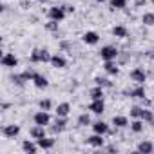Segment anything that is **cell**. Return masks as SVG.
Returning a JSON list of instances; mask_svg holds the SVG:
<instances>
[{"label": "cell", "instance_id": "cell-1", "mask_svg": "<svg viewBox=\"0 0 154 154\" xmlns=\"http://www.w3.org/2000/svg\"><path fill=\"white\" fill-rule=\"evenodd\" d=\"M51 54L47 49H33L31 53V62L33 63H45V62H51Z\"/></svg>", "mask_w": 154, "mask_h": 154}, {"label": "cell", "instance_id": "cell-2", "mask_svg": "<svg viewBox=\"0 0 154 154\" xmlns=\"http://www.w3.org/2000/svg\"><path fill=\"white\" fill-rule=\"evenodd\" d=\"M118 54H120V53H118V49H116L114 45H103V47L100 49V56H102L103 62H107V60H116Z\"/></svg>", "mask_w": 154, "mask_h": 154}, {"label": "cell", "instance_id": "cell-3", "mask_svg": "<svg viewBox=\"0 0 154 154\" xmlns=\"http://www.w3.org/2000/svg\"><path fill=\"white\" fill-rule=\"evenodd\" d=\"M49 15V20H56V22H62L65 18V8H51L47 11Z\"/></svg>", "mask_w": 154, "mask_h": 154}, {"label": "cell", "instance_id": "cell-4", "mask_svg": "<svg viewBox=\"0 0 154 154\" xmlns=\"http://www.w3.org/2000/svg\"><path fill=\"white\" fill-rule=\"evenodd\" d=\"M33 120H35V123H36V125H44V127H45V125H49L51 116H49V112H47V111H44V109H42V111H38V112L33 116Z\"/></svg>", "mask_w": 154, "mask_h": 154}, {"label": "cell", "instance_id": "cell-5", "mask_svg": "<svg viewBox=\"0 0 154 154\" xmlns=\"http://www.w3.org/2000/svg\"><path fill=\"white\" fill-rule=\"evenodd\" d=\"M145 78H147V74H145V71H143L141 67H136V69L131 71V80H132V82L143 85V84H145Z\"/></svg>", "mask_w": 154, "mask_h": 154}, {"label": "cell", "instance_id": "cell-6", "mask_svg": "<svg viewBox=\"0 0 154 154\" xmlns=\"http://www.w3.org/2000/svg\"><path fill=\"white\" fill-rule=\"evenodd\" d=\"M2 65H4V67H9V69H11V67H17V65H18V58H17L13 53H6V54L2 56Z\"/></svg>", "mask_w": 154, "mask_h": 154}, {"label": "cell", "instance_id": "cell-7", "mask_svg": "<svg viewBox=\"0 0 154 154\" xmlns=\"http://www.w3.org/2000/svg\"><path fill=\"white\" fill-rule=\"evenodd\" d=\"M2 134H4L6 138H15V136L20 134V125H4Z\"/></svg>", "mask_w": 154, "mask_h": 154}, {"label": "cell", "instance_id": "cell-8", "mask_svg": "<svg viewBox=\"0 0 154 154\" xmlns=\"http://www.w3.org/2000/svg\"><path fill=\"white\" fill-rule=\"evenodd\" d=\"M87 143L89 145H93V147H96V149H102L103 147V143H105V140H103V134H93V136H89L87 138Z\"/></svg>", "mask_w": 154, "mask_h": 154}, {"label": "cell", "instance_id": "cell-9", "mask_svg": "<svg viewBox=\"0 0 154 154\" xmlns=\"http://www.w3.org/2000/svg\"><path fill=\"white\" fill-rule=\"evenodd\" d=\"M82 40H84L87 45H94V44H98V40H100V35H98V33H94V31H87V33H84Z\"/></svg>", "mask_w": 154, "mask_h": 154}, {"label": "cell", "instance_id": "cell-10", "mask_svg": "<svg viewBox=\"0 0 154 154\" xmlns=\"http://www.w3.org/2000/svg\"><path fill=\"white\" fill-rule=\"evenodd\" d=\"M89 111L94 112V114H102V112L105 111V103H103V100H93V102L89 103Z\"/></svg>", "mask_w": 154, "mask_h": 154}, {"label": "cell", "instance_id": "cell-11", "mask_svg": "<svg viewBox=\"0 0 154 154\" xmlns=\"http://www.w3.org/2000/svg\"><path fill=\"white\" fill-rule=\"evenodd\" d=\"M36 143H38V147H40V149H44V150H49V149H53V147H54L56 140H54V138H47V136H44V138L36 140Z\"/></svg>", "mask_w": 154, "mask_h": 154}, {"label": "cell", "instance_id": "cell-12", "mask_svg": "<svg viewBox=\"0 0 154 154\" xmlns=\"http://www.w3.org/2000/svg\"><path fill=\"white\" fill-rule=\"evenodd\" d=\"M33 84H35L36 89H45L49 85L47 78H45V76H42V74H38V72H35V76H33Z\"/></svg>", "mask_w": 154, "mask_h": 154}, {"label": "cell", "instance_id": "cell-13", "mask_svg": "<svg viewBox=\"0 0 154 154\" xmlns=\"http://www.w3.org/2000/svg\"><path fill=\"white\" fill-rule=\"evenodd\" d=\"M93 131H94L96 134H107L111 129H109V125H107L105 122L100 120V122H94V123H93Z\"/></svg>", "mask_w": 154, "mask_h": 154}, {"label": "cell", "instance_id": "cell-14", "mask_svg": "<svg viewBox=\"0 0 154 154\" xmlns=\"http://www.w3.org/2000/svg\"><path fill=\"white\" fill-rule=\"evenodd\" d=\"M54 69H63L65 65H67V62H65V58L63 56H60V54H54L53 58H51V62H49Z\"/></svg>", "mask_w": 154, "mask_h": 154}, {"label": "cell", "instance_id": "cell-15", "mask_svg": "<svg viewBox=\"0 0 154 154\" xmlns=\"http://www.w3.org/2000/svg\"><path fill=\"white\" fill-rule=\"evenodd\" d=\"M65 125H67V120H65V116H56V120H54V125H53V132H62V131L65 129Z\"/></svg>", "mask_w": 154, "mask_h": 154}, {"label": "cell", "instance_id": "cell-16", "mask_svg": "<svg viewBox=\"0 0 154 154\" xmlns=\"http://www.w3.org/2000/svg\"><path fill=\"white\" fill-rule=\"evenodd\" d=\"M29 134H31L35 140H40V138H44V136H45V127H44V125H36V123H35V127L29 131Z\"/></svg>", "mask_w": 154, "mask_h": 154}, {"label": "cell", "instance_id": "cell-17", "mask_svg": "<svg viewBox=\"0 0 154 154\" xmlns=\"http://www.w3.org/2000/svg\"><path fill=\"white\" fill-rule=\"evenodd\" d=\"M40 147H38V143H33V141H29V140H26L24 143H22V150L24 152H27V154H36V150H38Z\"/></svg>", "mask_w": 154, "mask_h": 154}, {"label": "cell", "instance_id": "cell-18", "mask_svg": "<svg viewBox=\"0 0 154 154\" xmlns=\"http://www.w3.org/2000/svg\"><path fill=\"white\" fill-rule=\"evenodd\" d=\"M138 152H141V154H150V152H154V145H152L150 141H140V143H138Z\"/></svg>", "mask_w": 154, "mask_h": 154}, {"label": "cell", "instance_id": "cell-19", "mask_svg": "<svg viewBox=\"0 0 154 154\" xmlns=\"http://www.w3.org/2000/svg\"><path fill=\"white\" fill-rule=\"evenodd\" d=\"M103 69H105L109 74H112V76H116V74L120 72V69H118V65L114 63V60H107V62L103 63Z\"/></svg>", "mask_w": 154, "mask_h": 154}, {"label": "cell", "instance_id": "cell-20", "mask_svg": "<svg viewBox=\"0 0 154 154\" xmlns=\"http://www.w3.org/2000/svg\"><path fill=\"white\" fill-rule=\"evenodd\" d=\"M112 35H114L116 38H125V36L129 35V31H127L125 26H114V27H112Z\"/></svg>", "mask_w": 154, "mask_h": 154}, {"label": "cell", "instance_id": "cell-21", "mask_svg": "<svg viewBox=\"0 0 154 154\" xmlns=\"http://www.w3.org/2000/svg\"><path fill=\"white\" fill-rule=\"evenodd\" d=\"M69 112H71V105L67 102H63V103H60L56 107V116H67Z\"/></svg>", "mask_w": 154, "mask_h": 154}, {"label": "cell", "instance_id": "cell-22", "mask_svg": "<svg viewBox=\"0 0 154 154\" xmlns=\"http://www.w3.org/2000/svg\"><path fill=\"white\" fill-rule=\"evenodd\" d=\"M112 125L118 127V129H123V127L129 125V120H127L125 116H114V118H112Z\"/></svg>", "mask_w": 154, "mask_h": 154}, {"label": "cell", "instance_id": "cell-23", "mask_svg": "<svg viewBox=\"0 0 154 154\" xmlns=\"http://www.w3.org/2000/svg\"><path fill=\"white\" fill-rule=\"evenodd\" d=\"M91 100H103V87L96 85L94 89H91Z\"/></svg>", "mask_w": 154, "mask_h": 154}, {"label": "cell", "instance_id": "cell-24", "mask_svg": "<svg viewBox=\"0 0 154 154\" xmlns=\"http://www.w3.org/2000/svg\"><path fill=\"white\" fill-rule=\"evenodd\" d=\"M143 125H145V122H143L141 118H136V120L131 123V131H132V132H141V131H143Z\"/></svg>", "mask_w": 154, "mask_h": 154}, {"label": "cell", "instance_id": "cell-25", "mask_svg": "<svg viewBox=\"0 0 154 154\" xmlns=\"http://www.w3.org/2000/svg\"><path fill=\"white\" fill-rule=\"evenodd\" d=\"M131 96H132V98H141V100H143V98H145V89H143V85L138 84V87L131 91Z\"/></svg>", "mask_w": 154, "mask_h": 154}, {"label": "cell", "instance_id": "cell-26", "mask_svg": "<svg viewBox=\"0 0 154 154\" xmlns=\"http://www.w3.org/2000/svg\"><path fill=\"white\" fill-rule=\"evenodd\" d=\"M143 111H145V107H140V105H134L132 109H131V118H141L143 116Z\"/></svg>", "mask_w": 154, "mask_h": 154}, {"label": "cell", "instance_id": "cell-27", "mask_svg": "<svg viewBox=\"0 0 154 154\" xmlns=\"http://www.w3.org/2000/svg\"><path fill=\"white\" fill-rule=\"evenodd\" d=\"M78 125H82V127H87V125H91V116H89L87 112L80 114V116H78Z\"/></svg>", "mask_w": 154, "mask_h": 154}, {"label": "cell", "instance_id": "cell-28", "mask_svg": "<svg viewBox=\"0 0 154 154\" xmlns=\"http://www.w3.org/2000/svg\"><path fill=\"white\" fill-rule=\"evenodd\" d=\"M127 0H111V8L112 9H125Z\"/></svg>", "mask_w": 154, "mask_h": 154}, {"label": "cell", "instance_id": "cell-29", "mask_svg": "<svg viewBox=\"0 0 154 154\" xmlns=\"http://www.w3.org/2000/svg\"><path fill=\"white\" fill-rule=\"evenodd\" d=\"M11 82H13V84H17V85H20V87H22V85H24V84H26V82H27V80H26V78H24V74H13V76H11Z\"/></svg>", "mask_w": 154, "mask_h": 154}, {"label": "cell", "instance_id": "cell-30", "mask_svg": "<svg viewBox=\"0 0 154 154\" xmlns=\"http://www.w3.org/2000/svg\"><path fill=\"white\" fill-rule=\"evenodd\" d=\"M141 22H143L145 26H154V13H145V15L141 17Z\"/></svg>", "mask_w": 154, "mask_h": 154}, {"label": "cell", "instance_id": "cell-31", "mask_svg": "<svg viewBox=\"0 0 154 154\" xmlns=\"http://www.w3.org/2000/svg\"><path fill=\"white\" fill-rule=\"evenodd\" d=\"M141 120H143V122H147V123H152V122H154V112H152V111H149V109H145V111H143Z\"/></svg>", "mask_w": 154, "mask_h": 154}, {"label": "cell", "instance_id": "cell-32", "mask_svg": "<svg viewBox=\"0 0 154 154\" xmlns=\"http://www.w3.org/2000/svg\"><path fill=\"white\" fill-rule=\"evenodd\" d=\"M45 29H47V31H53V33L58 31V22H56V20H49V22L45 24Z\"/></svg>", "mask_w": 154, "mask_h": 154}, {"label": "cell", "instance_id": "cell-33", "mask_svg": "<svg viewBox=\"0 0 154 154\" xmlns=\"http://www.w3.org/2000/svg\"><path fill=\"white\" fill-rule=\"evenodd\" d=\"M94 82H96V85H100V87H111V82H109L107 78H96Z\"/></svg>", "mask_w": 154, "mask_h": 154}, {"label": "cell", "instance_id": "cell-34", "mask_svg": "<svg viewBox=\"0 0 154 154\" xmlns=\"http://www.w3.org/2000/svg\"><path fill=\"white\" fill-rule=\"evenodd\" d=\"M40 109H44V111H49L51 109V100L49 98H45V100H40Z\"/></svg>", "mask_w": 154, "mask_h": 154}, {"label": "cell", "instance_id": "cell-35", "mask_svg": "<svg viewBox=\"0 0 154 154\" xmlns=\"http://www.w3.org/2000/svg\"><path fill=\"white\" fill-rule=\"evenodd\" d=\"M22 74H24V78H26L27 82H33V76H35V72H33L31 69H26V71H24Z\"/></svg>", "mask_w": 154, "mask_h": 154}, {"label": "cell", "instance_id": "cell-36", "mask_svg": "<svg viewBox=\"0 0 154 154\" xmlns=\"http://www.w3.org/2000/svg\"><path fill=\"white\" fill-rule=\"evenodd\" d=\"M96 2H105V0H96Z\"/></svg>", "mask_w": 154, "mask_h": 154}, {"label": "cell", "instance_id": "cell-37", "mask_svg": "<svg viewBox=\"0 0 154 154\" xmlns=\"http://www.w3.org/2000/svg\"><path fill=\"white\" fill-rule=\"evenodd\" d=\"M36 2H45V0H36Z\"/></svg>", "mask_w": 154, "mask_h": 154}, {"label": "cell", "instance_id": "cell-38", "mask_svg": "<svg viewBox=\"0 0 154 154\" xmlns=\"http://www.w3.org/2000/svg\"><path fill=\"white\" fill-rule=\"evenodd\" d=\"M152 4H154V0H152Z\"/></svg>", "mask_w": 154, "mask_h": 154}]
</instances>
